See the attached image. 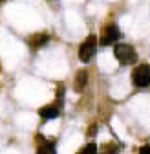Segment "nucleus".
Masks as SVG:
<instances>
[{
    "instance_id": "obj_6",
    "label": "nucleus",
    "mask_w": 150,
    "mask_h": 154,
    "mask_svg": "<svg viewBox=\"0 0 150 154\" xmlns=\"http://www.w3.org/2000/svg\"><path fill=\"white\" fill-rule=\"evenodd\" d=\"M86 85H88V72L86 70H79L77 75H75V83H73L75 92H84Z\"/></svg>"
},
{
    "instance_id": "obj_7",
    "label": "nucleus",
    "mask_w": 150,
    "mask_h": 154,
    "mask_svg": "<svg viewBox=\"0 0 150 154\" xmlns=\"http://www.w3.org/2000/svg\"><path fill=\"white\" fill-rule=\"evenodd\" d=\"M50 41V37L46 35V33H37V35H33V37H29V46L31 48H35V50H39V48H42L46 42Z\"/></svg>"
},
{
    "instance_id": "obj_10",
    "label": "nucleus",
    "mask_w": 150,
    "mask_h": 154,
    "mask_svg": "<svg viewBox=\"0 0 150 154\" xmlns=\"http://www.w3.org/2000/svg\"><path fill=\"white\" fill-rule=\"evenodd\" d=\"M117 150H119L117 143H106V145H103V154H117Z\"/></svg>"
},
{
    "instance_id": "obj_11",
    "label": "nucleus",
    "mask_w": 150,
    "mask_h": 154,
    "mask_svg": "<svg viewBox=\"0 0 150 154\" xmlns=\"http://www.w3.org/2000/svg\"><path fill=\"white\" fill-rule=\"evenodd\" d=\"M139 154H150V145H143L139 149Z\"/></svg>"
},
{
    "instance_id": "obj_4",
    "label": "nucleus",
    "mask_w": 150,
    "mask_h": 154,
    "mask_svg": "<svg viewBox=\"0 0 150 154\" xmlns=\"http://www.w3.org/2000/svg\"><path fill=\"white\" fill-rule=\"evenodd\" d=\"M119 38H121V29L116 24H108L101 33V44L103 46H112V44H116Z\"/></svg>"
},
{
    "instance_id": "obj_9",
    "label": "nucleus",
    "mask_w": 150,
    "mask_h": 154,
    "mask_svg": "<svg viewBox=\"0 0 150 154\" xmlns=\"http://www.w3.org/2000/svg\"><path fill=\"white\" fill-rule=\"evenodd\" d=\"M79 154H97V145L93 143V141H90V143H86V145L79 150Z\"/></svg>"
},
{
    "instance_id": "obj_1",
    "label": "nucleus",
    "mask_w": 150,
    "mask_h": 154,
    "mask_svg": "<svg viewBox=\"0 0 150 154\" xmlns=\"http://www.w3.org/2000/svg\"><path fill=\"white\" fill-rule=\"evenodd\" d=\"M114 57L123 64V66H128V64H134L137 61V53L136 50L130 46V44H116L114 48Z\"/></svg>"
},
{
    "instance_id": "obj_5",
    "label": "nucleus",
    "mask_w": 150,
    "mask_h": 154,
    "mask_svg": "<svg viewBox=\"0 0 150 154\" xmlns=\"http://www.w3.org/2000/svg\"><path fill=\"white\" fill-rule=\"evenodd\" d=\"M39 116L42 119H55V118L61 116V108L57 105H48V106H42L39 110Z\"/></svg>"
},
{
    "instance_id": "obj_8",
    "label": "nucleus",
    "mask_w": 150,
    "mask_h": 154,
    "mask_svg": "<svg viewBox=\"0 0 150 154\" xmlns=\"http://www.w3.org/2000/svg\"><path fill=\"white\" fill-rule=\"evenodd\" d=\"M37 154H57V150H55V143L44 141L39 149H37Z\"/></svg>"
},
{
    "instance_id": "obj_2",
    "label": "nucleus",
    "mask_w": 150,
    "mask_h": 154,
    "mask_svg": "<svg viewBox=\"0 0 150 154\" xmlns=\"http://www.w3.org/2000/svg\"><path fill=\"white\" fill-rule=\"evenodd\" d=\"M95 51H97V38H95V35H90L86 41L81 44V48H79V59H81V63L88 64L93 59Z\"/></svg>"
},
{
    "instance_id": "obj_3",
    "label": "nucleus",
    "mask_w": 150,
    "mask_h": 154,
    "mask_svg": "<svg viewBox=\"0 0 150 154\" xmlns=\"http://www.w3.org/2000/svg\"><path fill=\"white\" fill-rule=\"evenodd\" d=\"M132 83L137 88H146L150 85V66L148 64H139L132 72Z\"/></svg>"
}]
</instances>
